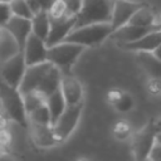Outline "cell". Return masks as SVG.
<instances>
[{"mask_svg":"<svg viewBox=\"0 0 161 161\" xmlns=\"http://www.w3.org/2000/svg\"><path fill=\"white\" fill-rule=\"evenodd\" d=\"M0 108L9 116V118L19 126L28 128L29 119L25 109L24 97L19 88L13 87L0 79Z\"/></svg>","mask_w":161,"mask_h":161,"instance_id":"cell-1","label":"cell"},{"mask_svg":"<svg viewBox=\"0 0 161 161\" xmlns=\"http://www.w3.org/2000/svg\"><path fill=\"white\" fill-rule=\"evenodd\" d=\"M113 31L109 21L107 23H92L74 28L69 35L65 38L67 42L77 43L84 48L97 47L102 44L106 39H109L111 33Z\"/></svg>","mask_w":161,"mask_h":161,"instance_id":"cell-2","label":"cell"},{"mask_svg":"<svg viewBox=\"0 0 161 161\" xmlns=\"http://www.w3.org/2000/svg\"><path fill=\"white\" fill-rule=\"evenodd\" d=\"M86 48L72 42H60L52 47H48V62L60 69L62 73L70 72L73 65Z\"/></svg>","mask_w":161,"mask_h":161,"instance_id":"cell-3","label":"cell"},{"mask_svg":"<svg viewBox=\"0 0 161 161\" xmlns=\"http://www.w3.org/2000/svg\"><path fill=\"white\" fill-rule=\"evenodd\" d=\"M114 0H82V6L77 14L75 26L92 24V23H107L111 20Z\"/></svg>","mask_w":161,"mask_h":161,"instance_id":"cell-4","label":"cell"},{"mask_svg":"<svg viewBox=\"0 0 161 161\" xmlns=\"http://www.w3.org/2000/svg\"><path fill=\"white\" fill-rule=\"evenodd\" d=\"M83 106H84V102L73 104V106H67L64 112L53 123L54 136L59 145L65 142L70 137V135L75 131V128L79 123L80 116H82Z\"/></svg>","mask_w":161,"mask_h":161,"instance_id":"cell-5","label":"cell"},{"mask_svg":"<svg viewBox=\"0 0 161 161\" xmlns=\"http://www.w3.org/2000/svg\"><path fill=\"white\" fill-rule=\"evenodd\" d=\"M157 128L155 121L146 122L131 136V152L135 160H147L151 147L156 141Z\"/></svg>","mask_w":161,"mask_h":161,"instance_id":"cell-6","label":"cell"},{"mask_svg":"<svg viewBox=\"0 0 161 161\" xmlns=\"http://www.w3.org/2000/svg\"><path fill=\"white\" fill-rule=\"evenodd\" d=\"M26 63L24 59V54L20 50L15 55L0 63V79L5 83L19 88L23 77L26 70Z\"/></svg>","mask_w":161,"mask_h":161,"instance_id":"cell-7","label":"cell"},{"mask_svg":"<svg viewBox=\"0 0 161 161\" xmlns=\"http://www.w3.org/2000/svg\"><path fill=\"white\" fill-rule=\"evenodd\" d=\"M52 68H53V64L48 60L39 64H34V65H28L25 74L23 77V80L19 86V91L21 92V94L31 91H39Z\"/></svg>","mask_w":161,"mask_h":161,"instance_id":"cell-8","label":"cell"},{"mask_svg":"<svg viewBox=\"0 0 161 161\" xmlns=\"http://www.w3.org/2000/svg\"><path fill=\"white\" fill-rule=\"evenodd\" d=\"M60 91L67 101L68 106L78 104L84 102V86L72 72L62 73L60 78Z\"/></svg>","mask_w":161,"mask_h":161,"instance_id":"cell-9","label":"cell"},{"mask_svg":"<svg viewBox=\"0 0 161 161\" xmlns=\"http://www.w3.org/2000/svg\"><path fill=\"white\" fill-rule=\"evenodd\" d=\"M21 52L26 65H34L48 60V45L45 40L36 36L34 33H31L26 39Z\"/></svg>","mask_w":161,"mask_h":161,"instance_id":"cell-10","label":"cell"},{"mask_svg":"<svg viewBox=\"0 0 161 161\" xmlns=\"http://www.w3.org/2000/svg\"><path fill=\"white\" fill-rule=\"evenodd\" d=\"M75 23H77L75 15H68L60 19H50V30L45 40L47 45L52 47L54 44L64 42L65 38L69 35V33L74 29Z\"/></svg>","mask_w":161,"mask_h":161,"instance_id":"cell-11","label":"cell"},{"mask_svg":"<svg viewBox=\"0 0 161 161\" xmlns=\"http://www.w3.org/2000/svg\"><path fill=\"white\" fill-rule=\"evenodd\" d=\"M29 132L33 143L39 147V148H52L58 143L54 131H53V125H39V123H33L29 122Z\"/></svg>","mask_w":161,"mask_h":161,"instance_id":"cell-12","label":"cell"},{"mask_svg":"<svg viewBox=\"0 0 161 161\" xmlns=\"http://www.w3.org/2000/svg\"><path fill=\"white\" fill-rule=\"evenodd\" d=\"M141 6V3L133 1V0H114L113 9H112V16H111V25L112 29H117L130 20L132 14Z\"/></svg>","mask_w":161,"mask_h":161,"instance_id":"cell-13","label":"cell"},{"mask_svg":"<svg viewBox=\"0 0 161 161\" xmlns=\"http://www.w3.org/2000/svg\"><path fill=\"white\" fill-rule=\"evenodd\" d=\"M4 28L16 40L20 50H23L26 39L31 34V19H26V18L13 15L9 19V21L5 24Z\"/></svg>","mask_w":161,"mask_h":161,"instance_id":"cell-14","label":"cell"},{"mask_svg":"<svg viewBox=\"0 0 161 161\" xmlns=\"http://www.w3.org/2000/svg\"><path fill=\"white\" fill-rule=\"evenodd\" d=\"M152 29H147V28H141L137 25H132V24H125L117 29H114L109 39L113 40L118 47L128 44V43H133L136 40H138L140 38H142L146 33H148Z\"/></svg>","mask_w":161,"mask_h":161,"instance_id":"cell-15","label":"cell"},{"mask_svg":"<svg viewBox=\"0 0 161 161\" xmlns=\"http://www.w3.org/2000/svg\"><path fill=\"white\" fill-rule=\"evenodd\" d=\"M160 44H161V28H157V29L150 30L138 40L121 45L119 48L125 50L136 52V53L137 52H153Z\"/></svg>","mask_w":161,"mask_h":161,"instance_id":"cell-16","label":"cell"},{"mask_svg":"<svg viewBox=\"0 0 161 161\" xmlns=\"http://www.w3.org/2000/svg\"><path fill=\"white\" fill-rule=\"evenodd\" d=\"M127 23L141 26V28H147V29L161 28V25L157 21V14L155 13V10L145 4H141V6L132 14V16Z\"/></svg>","mask_w":161,"mask_h":161,"instance_id":"cell-17","label":"cell"},{"mask_svg":"<svg viewBox=\"0 0 161 161\" xmlns=\"http://www.w3.org/2000/svg\"><path fill=\"white\" fill-rule=\"evenodd\" d=\"M137 60L148 77L161 78V59L152 52H137Z\"/></svg>","mask_w":161,"mask_h":161,"instance_id":"cell-18","label":"cell"},{"mask_svg":"<svg viewBox=\"0 0 161 161\" xmlns=\"http://www.w3.org/2000/svg\"><path fill=\"white\" fill-rule=\"evenodd\" d=\"M50 30V18L47 10H40L39 13L34 14L31 18V33L36 36L47 40L48 34Z\"/></svg>","mask_w":161,"mask_h":161,"instance_id":"cell-19","label":"cell"},{"mask_svg":"<svg viewBox=\"0 0 161 161\" xmlns=\"http://www.w3.org/2000/svg\"><path fill=\"white\" fill-rule=\"evenodd\" d=\"M47 106L49 108V112H50V118H52V125L59 118V116L64 112V109L67 108V101L60 91L57 89L55 92H53L52 94H49L47 97Z\"/></svg>","mask_w":161,"mask_h":161,"instance_id":"cell-20","label":"cell"},{"mask_svg":"<svg viewBox=\"0 0 161 161\" xmlns=\"http://www.w3.org/2000/svg\"><path fill=\"white\" fill-rule=\"evenodd\" d=\"M19 52H20V48H19L16 40L5 29L4 30V34H3V36L0 39V63H3L4 60L9 59L13 55H15Z\"/></svg>","mask_w":161,"mask_h":161,"instance_id":"cell-21","label":"cell"},{"mask_svg":"<svg viewBox=\"0 0 161 161\" xmlns=\"http://www.w3.org/2000/svg\"><path fill=\"white\" fill-rule=\"evenodd\" d=\"M111 132H112V136L117 141H127V140L131 138V136L133 133V130H132V126L128 121L118 119L113 123V126L111 128Z\"/></svg>","mask_w":161,"mask_h":161,"instance_id":"cell-22","label":"cell"},{"mask_svg":"<svg viewBox=\"0 0 161 161\" xmlns=\"http://www.w3.org/2000/svg\"><path fill=\"white\" fill-rule=\"evenodd\" d=\"M28 119L29 122L33 123H39V125H52V118H50V112L47 106V102L38 108L33 109L31 112L28 113Z\"/></svg>","mask_w":161,"mask_h":161,"instance_id":"cell-23","label":"cell"},{"mask_svg":"<svg viewBox=\"0 0 161 161\" xmlns=\"http://www.w3.org/2000/svg\"><path fill=\"white\" fill-rule=\"evenodd\" d=\"M23 97H24L26 113L31 112L33 109L38 108L39 106H42V104H44L47 102V97L44 94H42L40 92H38V91H31V92L24 93Z\"/></svg>","mask_w":161,"mask_h":161,"instance_id":"cell-24","label":"cell"},{"mask_svg":"<svg viewBox=\"0 0 161 161\" xmlns=\"http://www.w3.org/2000/svg\"><path fill=\"white\" fill-rule=\"evenodd\" d=\"M135 104H136V101H135V97L127 92L126 89L123 91L121 98L114 103V106L112 107L114 111L119 112V113H127L130 111H132L135 108Z\"/></svg>","mask_w":161,"mask_h":161,"instance_id":"cell-25","label":"cell"},{"mask_svg":"<svg viewBox=\"0 0 161 161\" xmlns=\"http://www.w3.org/2000/svg\"><path fill=\"white\" fill-rule=\"evenodd\" d=\"M10 8H11L13 15H16V16L31 19L33 15H34L25 0H11L10 1Z\"/></svg>","mask_w":161,"mask_h":161,"instance_id":"cell-26","label":"cell"},{"mask_svg":"<svg viewBox=\"0 0 161 161\" xmlns=\"http://www.w3.org/2000/svg\"><path fill=\"white\" fill-rule=\"evenodd\" d=\"M50 19H60L64 16H68V9L64 3V0H53L52 5L47 10Z\"/></svg>","mask_w":161,"mask_h":161,"instance_id":"cell-27","label":"cell"},{"mask_svg":"<svg viewBox=\"0 0 161 161\" xmlns=\"http://www.w3.org/2000/svg\"><path fill=\"white\" fill-rule=\"evenodd\" d=\"M146 91L151 97H160L161 96V78L148 77L146 82Z\"/></svg>","mask_w":161,"mask_h":161,"instance_id":"cell-28","label":"cell"},{"mask_svg":"<svg viewBox=\"0 0 161 161\" xmlns=\"http://www.w3.org/2000/svg\"><path fill=\"white\" fill-rule=\"evenodd\" d=\"M13 16L10 3H3L0 1V26H5V24L9 21V19Z\"/></svg>","mask_w":161,"mask_h":161,"instance_id":"cell-29","label":"cell"},{"mask_svg":"<svg viewBox=\"0 0 161 161\" xmlns=\"http://www.w3.org/2000/svg\"><path fill=\"white\" fill-rule=\"evenodd\" d=\"M123 91H125V89H122V88H117V87L109 88V89L107 91V93H106V101H107V103H108L111 107H113L114 103L121 98Z\"/></svg>","mask_w":161,"mask_h":161,"instance_id":"cell-30","label":"cell"},{"mask_svg":"<svg viewBox=\"0 0 161 161\" xmlns=\"http://www.w3.org/2000/svg\"><path fill=\"white\" fill-rule=\"evenodd\" d=\"M13 133H11V131L9 130V127H6V128H3V130H0V145L3 146V147H5V148H10V146L13 145Z\"/></svg>","mask_w":161,"mask_h":161,"instance_id":"cell-31","label":"cell"},{"mask_svg":"<svg viewBox=\"0 0 161 161\" xmlns=\"http://www.w3.org/2000/svg\"><path fill=\"white\" fill-rule=\"evenodd\" d=\"M147 160L151 161H161V142H158L157 140L155 141L153 146L150 150V153L147 156Z\"/></svg>","mask_w":161,"mask_h":161,"instance_id":"cell-32","label":"cell"},{"mask_svg":"<svg viewBox=\"0 0 161 161\" xmlns=\"http://www.w3.org/2000/svg\"><path fill=\"white\" fill-rule=\"evenodd\" d=\"M67 9H68V14L69 15H75L79 13L80 6H82V0H64Z\"/></svg>","mask_w":161,"mask_h":161,"instance_id":"cell-33","label":"cell"},{"mask_svg":"<svg viewBox=\"0 0 161 161\" xmlns=\"http://www.w3.org/2000/svg\"><path fill=\"white\" fill-rule=\"evenodd\" d=\"M10 122H11V119L9 118V116H8V114H6V113L0 108V130L9 127Z\"/></svg>","mask_w":161,"mask_h":161,"instance_id":"cell-34","label":"cell"},{"mask_svg":"<svg viewBox=\"0 0 161 161\" xmlns=\"http://www.w3.org/2000/svg\"><path fill=\"white\" fill-rule=\"evenodd\" d=\"M25 1L28 3V5H29L30 10L33 11V14H36V13H39L42 10V6H40L38 0H25Z\"/></svg>","mask_w":161,"mask_h":161,"instance_id":"cell-35","label":"cell"},{"mask_svg":"<svg viewBox=\"0 0 161 161\" xmlns=\"http://www.w3.org/2000/svg\"><path fill=\"white\" fill-rule=\"evenodd\" d=\"M38 1H39L40 6H42V10H48L49 6H50L52 3H53V0H38Z\"/></svg>","mask_w":161,"mask_h":161,"instance_id":"cell-36","label":"cell"},{"mask_svg":"<svg viewBox=\"0 0 161 161\" xmlns=\"http://www.w3.org/2000/svg\"><path fill=\"white\" fill-rule=\"evenodd\" d=\"M8 152H9V150L5 148V147H3V146L0 145V157H5Z\"/></svg>","mask_w":161,"mask_h":161,"instance_id":"cell-37","label":"cell"},{"mask_svg":"<svg viewBox=\"0 0 161 161\" xmlns=\"http://www.w3.org/2000/svg\"><path fill=\"white\" fill-rule=\"evenodd\" d=\"M152 53H153V54H155L157 58H160V59H161V44H160V45H158V47H157V48H156V49H155Z\"/></svg>","mask_w":161,"mask_h":161,"instance_id":"cell-38","label":"cell"},{"mask_svg":"<svg viewBox=\"0 0 161 161\" xmlns=\"http://www.w3.org/2000/svg\"><path fill=\"white\" fill-rule=\"evenodd\" d=\"M155 126L157 128V132H161V117H158L157 119H155Z\"/></svg>","mask_w":161,"mask_h":161,"instance_id":"cell-39","label":"cell"},{"mask_svg":"<svg viewBox=\"0 0 161 161\" xmlns=\"http://www.w3.org/2000/svg\"><path fill=\"white\" fill-rule=\"evenodd\" d=\"M156 140H157L158 142H161V132H157V133H156Z\"/></svg>","mask_w":161,"mask_h":161,"instance_id":"cell-40","label":"cell"},{"mask_svg":"<svg viewBox=\"0 0 161 161\" xmlns=\"http://www.w3.org/2000/svg\"><path fill=\"white\" fill-rule=\"evenodd\" d=\"M4 26H0V39H1V36H3V34H4Z\"/></svg>","mask_w":161,"mask_h":161,"instance_id":"cell-41","label":"cell"},{"mask_svg":"<svg viewBox=\"0 0 161 161\" xmlns=\"http://www.w3.org/2000/svg\"><path fill=\"white\" fill-rule=\"evenodd\" d=\"M157 21H158V24L161 25V14H160V15H157Z\"/></svg>","mask_w":161,"mask_h":161,"instance_id":"cell-42","label":"cell"},{"mask_svg":"<svg viewBox=\"0 0 161 161\" xmlns=\"http://www.w3.org/2000/svg\"><path fill=\"white\" fill-rule=\"evenodd\" d=\"M0 1H3V3H10L11 0H0Z\"/></svg>","mask_w":161,"mask_h":161,"instance_id":"cell-43","label":"cell"}]
</instances>
